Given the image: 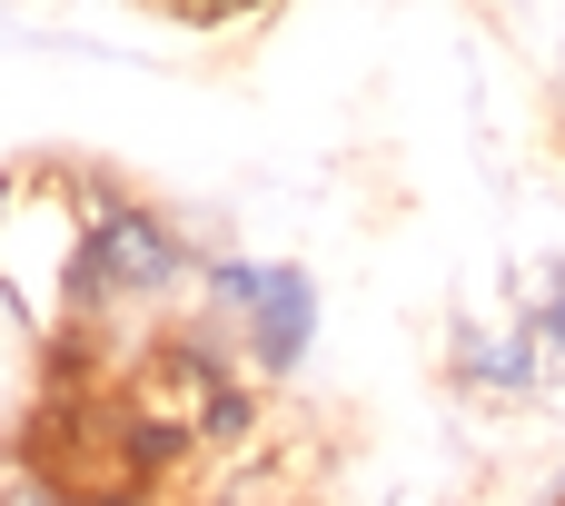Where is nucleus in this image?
Here are the masks:
<instances>
[{
  "instance_id": "7ed1b4c3",
  "label": "nucleus",
  "mask_w": 565,
  "mask_h": 506,
  "mask_svg": "<svg viewBox=\"0 0 565 506\" xmlns=\"http://www.w3.org/2000/svg\"><path fill=\"white\" fill-rule=\"evenodd\" d=\"M199 288H209V308H218V318H248V308H258V288H268V268H248V259H209V268H199Z\"/></svg>"
},
{
  "instance_id": "20e7f679",
  "label": "nucleus",
  "mask_w": 565,
  "mask_h": 506,
  "mask_svg": "<svg viewBox=\"0 0 565 506\" xmlns=\"http://www.w3.org/2000/svg\"><path fill=\"white\" fill-rule=\"evenodd\" d=\"M526 328L546 338V358H556V348H565V259H556V268H546V278H536V308H526Z\"/></svg>"
},
{
  "instance_id": "f257e3e1",
  "label": "nucleus",
  "mask_w": 565,
  "mask_h": 506,
  "mask_svg": "<svg viewBox=\"0 0 565 506\" xmlns=\"http://www.w3.org/2000/svg\"><path fill=\"white\" fill-rule=\"evenodd\" d=\"M199 259L179 239L169 209H139V199H99L79 219V308H119V298H159L179 288Z\"/></svg>"
},
{
  "instance_id": "f03ea898",
  "label": "nucleus",
  "mask_w": 565,
  "mask_h": 506,
  "mask_svg": "<svg viewBox=\"0 0 565 506\" xmlns=\"http://www.w3.org/2000/svg\"><path fill=\"white\" fill-rule=\"evenodd\" d=\"M308 328H318L308 268H268V288H258V308H248V368H258V378H288V368L308 358Z\"/></svg>"
}]
</instances>
